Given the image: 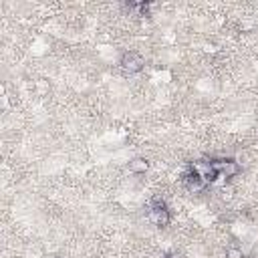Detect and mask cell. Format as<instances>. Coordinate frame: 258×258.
Masks as SVG:
<instances>
[{
  "label": "cell",
  "instance_id": "cell-8",
  "mask_svg": "<svg viewBox=\"0 0 258 258\" xmlns=\"http://www.w3.org/2000/svg\"><path fill=\"white\" fill-rule=\"evenodd\" d=\"M161 258H177V254H175V252H167V254H163Z\"/></svg>",
  "mask_w": 258,
  "mask_h": 258
},
{
  "label": "cell",
  "instance_id": "cell-5",
  "mask_svg": "<svg viewBox=\"0 0 258 258\" xmlns=\"http://www.w3.org/2000/svg\"><path fill=\"white\" fill-rule=\"evenodd\" d=\"M183 185H185V189L189 191V194H200V191H204L206 187H208V181L202 177V175H198L191 167L183 173Z\"/></svg>",
  "mask_w": 258,
  "mask_h": 258
},
{
  "label": "cell",
  "instance_id": "cell-1",
  "mask_svg": "<svg viewBox=\"0 0 258 258\" xmlns=\"http://www.w3.org/2000/svg\"><path fill=\"white\" fill-rule=\"evenodd\" d=\"M147 218H149L155 226H159V228H167V226H169L171 214H169V208H167V204H165L163 198L153 196V198L149 200V204H147Z\"/></svg>",
  "mask_w": 258,
  "mask_h": 258
},
{
  "label": "cell",
  "instance_id": "cell-3",
  "mask_svg": "<svg viewBox=\"0 0 258 258\" xmlns=\"http://www.w3.org/2000/svg\"><path fill=\"white\" fill-rule=\"evenodd\" d=\"M210 161H212V165L220 177H234L242 171L240 163L236 159H230V157H220V159H210Z\"/></svg>",
  "mask_w": 258,
  "mask_h": 258
},
{
  "label": "cell",
  "instance_id": "cell-6",
  "mask_svg": "<svg viewBox=\"0 0 258 258\" xmlns=\"http://www.w3.org/2000/svg\"><path fill=\"white\" fill-rule=\"evenodd\" d=\"M129 171L131 173H135V175H141V173H145L147 169H149V161L145 159V157H133L131 161H129Z\"/></svg>",
  "mask_w": 258,
  "mask_h": 258
},
{
  "label": "cell",
  "instance_id": "cell-4",
  "mask_svg": "<svg viewBox=\"0 0 258 258\" xmlns=\"http://www.w3.org/2000/svg\"><path fill=\"white\" fill-rule=\"evenodd\" d=\"M189 167L198 173V175H202L208 183H214L220 175H218V171L214 169V165H212V161H208V159H196V161H191L189 163Z\"/></svg>",
  "mask_w": 258,
  "mask_h": 258
},
{
  "label": "cell",
  "instance_id": "cell-7",
  "mask_svg": "<svg viewBox=\"0 0 258 258\" xmlns=\"http://www.w3.org/2000/svg\"><path fill=\"white\" fill-rule=\"evenodd\" d=\"M226 258H244V252L240 248H236V246H230L226 250Z\"/></svg>",
  "mask_w": 258,
  "mask_h": 258
},
{
  "label": "cell",
  "instance_id": "cell-2",
  "mask_svg": "<svg viewBox=\"0 0 258 258\" xmlns=\"http://www.w3.org/2000/svg\"><path fill=\"white\" fill-rule=\"evenodd\" d=\"M143 64H145V60H143V56H141L137 50H127V52H123V56H121V60H119L121 71L127 73V75L139 73V71L143 69Z\"/></svg>",
  "mask_w": 258,
  "mask_h": 258
}]
</instances>
